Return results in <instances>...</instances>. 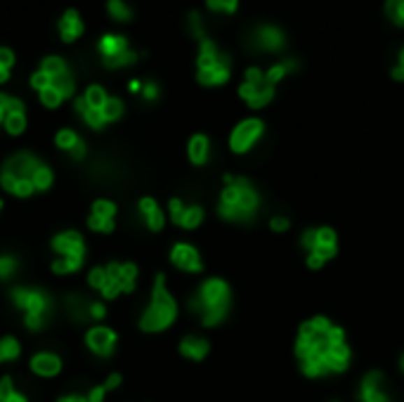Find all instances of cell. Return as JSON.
Here are the masks:
<instances>
[{
  "instance_id": "52",
  "label": "cell",
  "mask_w": 404,
  "mask_h": 402,
  "mask_svg": "<svg viewBox=\"0 0 404 402\" xmlns=\"http://www.w3.org/2000/svg\"><path fill=\"white\" fill-rule=\"evenodd\" d=\"M119 383H121V376H119V374H114V376H109V381L104 383V388H107V391H109V388H116V386H119Z\"/></svg>"
},
{
  "instance_id": "20",
  "label": "cell",
  "mask_w": 404,
  "mask_h": 402,
  "mask_svg": "<svg viewBox=\"0 0 404 402\" xmlns=\"http://www.w3.org/2000/svg\"><path fill=\"white\" fill-rule=\"evenodd\" d=\"M31 369L41 376H55L62 369V362L52 352H41V355H36L34 360H31Z\"/></svg>"
},
{
  "instance_id": "22",
  "label": "cell",
  "mask_w": 404,
  "mask_h": 402,
  "mask_svg": "<svg viewBox=\"0 0 404 402\" xmlns=\"http://www.w3.org/2000/svg\"><path fill=\"white\" fill-rule=\"evenodd\" d=\"M59 31H62V38L66 43H71L73 38H78V36L83 34V22H80V17L76 12H66L59 22Z\"/></svg>"
},
{
  "instance_id": "2",
  "label": "cell",
  "mask_w": 404,
  "mask_h": 402,
  "mask_svg": "<svg viewBox=\"0 0 404 402\" xmlns=\"http://www.w3.org/2000/svg\"><path fill=\"white\" fill-rule=\"evenodd\" d=\"M260 192L253 187L248 178H225V189L220 194L217 211L229 222H248L260 211Z\"/></svg>"
},
{
  "instance_id": "3",
  "label": "cell",
  "mask_w": 404,
  "mask_h": 402,
  "mask_svg": "<svg viewBox=\"0 0 404 402\" xmlns=\"http://www.w3.org/2000/svg\"><path fill=\"white\" fill-rule=\"evenodd\" d=\"M229 303H232V292L225 280H206L199 287V292L192 299V310L199 313L203 326H215L227 317Z\"/></svg>"
},
{
  "instance_id": "58",
  "label": "cell",
  "mask_w": 404,
  "mask_h": 402,
  "mask_svg": "<svg viewBox=\"0 0 404 402\" xmlns=\"http://www.w3.org/2000/svg\"><path fill=\"white\" fill-rule=\"evenodd\" d=\"M400 367H402V372H404V355H402V362H400Z\"/></svg>"
},
{
  "instance_id": "50",
  "label": "cell",
  "mask_w": 404,
  "mask_h": 402,
  "mask_svg": "<svg viewBox=\"0 0 404 402\" xmlns=\"http://www.w3.org/2000/svg\"><path fill=\"white\" fill-rule=\"evenodd\" d=\"M90 317H95V320L104 317V306H102V303H92V306H90Z\"/></svg>"
},
{
  "instance_id": "15",
  "label": "cell",
  "mask_w": 404,
  "mask_h": 402,
  "mask_svg": "<svg viewBox=\"0 0 404 402\" xmlns=\"http://www.w3.org/2000/svg\"><path fill=\"white\" fill-rule=\"evenodd\" d=\"M55 251L62 253V258H76V261H83V237L78 232H64L55 239Z\"/></svg>"
},
{
  "instance_id": "23",
  "label": "cell",
  "mask_w": 404,
  "mask_h": 402,
  "mask_svg": "<svg viewBox=\"0 0 404 402\" xmlns=\"http://www.w3.org/2000/svg\"><path fill=\"white\" fill-rule=\"evenodd\" d=\"M296 69H298V62L296 59H284V62H279V64H275L270 71L265 73V80L270 85H277L279 80L286 76V73H291V71H296Z\"/></svg>"
},
{
  "instance_id": "17",
  "label": "cell",
  "mask_w": 404,
  "mask_h": 402,
  "mask_svg": "<svg viewBox=\"0 0 404 402\" xmlns=\"http://www.w3.org/2000/svg\"><path fill=\"white\" fill-rule=\"evenodd\" d=\"M227 78H229V57H222L213 66H206V69H199V80L203 85H220Z\"/></svg>"
},
{
  "instance_id": "4",
  "label": "cell",
  "mask_w": 404,
  "mask_h": 402,
  "mask_svg": "<svg viewBox=\"0 0 404 402\" xmlns=\"http://www.w3.org/2000/svg\"><path fill=\"white\" fill-rule=\"evenodd\" d=\"M175 317H178V303L168 294L164 275H159L157 287H154L152 294V303H149L147 313L142 315L140 326L145 331H164L175 322Z\"/></svg>"
},
{
  "instance_id": "47",
  "label": "cell",
  "mask_w": 404,
  "mask_h": 402,
  "mask_svg": "<svg viewBox=\"0 0 404 402\" xmlns=\"http://www.w3.org/2000/svg\"><path fill=\"white\" fill-rule=\"evenodd\" d=\"M393 78L404 80V50L400 52V57H397V64L393 66Z\"/></svg>"
},
{
  "instance_id": "5",
  "label": "cell",
  "mask_w": 404,
  "mask_h": 402,
  "mask_svg": "<svg viewBox=\"0 0 404 402\" xmlns=\"http://www.w3.org/2000/svg\"><path fill=\"white\" fill-rule=\"evenodd\" d=\"M303 251L308 253L305 263L310 270H322L338 253V234L331 227H312L301 237Z\"/></svg>"
},
{
  "instance_id": "13",
  "label": "cell",
  "mask_w": 404,
  "mask_h": 402,
  "mask_svg": "<svg viewBox=\"0 0 404 402\" xmlns=\"http://www.w3.org/2000/svg\"><path fill=\"white\" fill-rule=\"evenodd\" d=\"M171 261H173L175 268L185 270V272H201L203 270L201 256H199V251L192 244H175V246H173Z\"/></svg>"
},
{
  "instance_id": "29",
  "label": "cell",
  "mask_w": 404,
  "mask_h": 402,
  "mask_svg": "<svg viewBox=\"0 0 404 402\" xmlns=\"http://www.w3.org/2000/svg\"><path fill=\"white\" fill-rule=\"evenodd\" d=\"M102 111V116H104V121H116L121 116V111H123V104L121 100H116V97H111V100L104 102V107L99 109Z\"/></svg>"
},
{
  "instance_id": "21",
  "label": "cell",
  "mask_w": 404,
  "mask_h": 402,
  "mask_svg": "<svg viewBox=\"0 0 404 402\" xmlns=\"http://www.w3.org/2000/svg\"><path fill=\"white\" fill-rule=\"evenodd\" d=\"M189 161L196 166H203L208 161V154H210V142L206 135H194L189 140Z\"/></svg>"
},
{
  "instance_id": "43",
  "label": "cell",
  "mask_w": 404,
  "mask_h": 402,
  "mask_svg": "<svg viewBox=\"0 0 404 402\" xmlns=\"http://www.w3.org/2000/svg\"><path fill=\"white\" fill-rule=\"evenodd\" d=\"M36 187H34V182L31 180H17L15 185V192L12 194H17V196H29V194H34Z\"/></svg>"
},
{
  "instance_id": "30",
  "label": "cell",
  "mask_w": 404,
  "mask_h": 402,
  "mask_svg": "<svg viewBox=\"0 0 404 402\" xmlns=\"http://www.w3.org/2000/svg\"><path fill=\"white\" fill-rule=\"evenodd\" d=\"M107 100L109 97L104 95V90L97 88V85H92V88H88V92H85V102H88L92 109H102Z\"/></svg>"
},
{
  "instance_id": "10",
  "label": "cell",
  "mask_w": 404,
  "mask_h": 402,
  "mask_svg": "<svg viewBox=\"0 0 404 402\" xmlns=\"http://www.w3.org/2000/svg\"><path fill=\"white\" fill-rule=\"evenodd\" d=\"M359 402H390V393L385 391V374L378 369L364 374L362 383H359Z\"/></svg>"
},
{
  "instance_id": "46",
  "label": "cell",
  "mask_w": 404,
  "mask_h": 402,
  "mask_svg": "<svg viewBox=\"0 0 404 402\" xmlns=\"http://www.w3.org/2000/svg\"><path fill=\"white\" fill-rule=\"evenodd\" d=\"M12 395H15L12 381H10V379H3V381H0V402H8Z\"/></svg>"
},
{
  "instance_id": "48",
  "label": "cell",
  "mask_w": 404,
  "mask_h": 402,
  "mask_svg": "<svg viewBox=\"0 0 404 402\" xmlns=\"http://www.w3.org/2000/svg\"><path fill=\"white\" fill-rule=\"evenodd\" d=\"M104 393H107V388H104V386H97V388H92V391H90V395H88V402H102Z\"/></svg>"
},
{
  "instance_id": "16",
  "label": "cell",
  "mask_w": 404,
  "mask_h": 402,
  "mask_svg": "<svg viewBox=\"0 0 404 402\" xmlns=\"http://www.w3.org/2000/svg\"><path fill=\"white\" fill-rule=\"evenodd\" d=\"M114 343H116V333L107 329V326H95V329L88 331V345L97 355H109V352L114 350Z\"/></svg>"
},
{
  "instance_id": "38",
  "label": "cell",
  "mask_w": 404,
  "mask_h": 402,
  "mask_svg": "<svg viewBox=\"0 0 404 402\" xmlns=\"http://www.w3.org/2000/svg\"><path fill=\"white\" fill-rule=\"evenodd\" d=\"M270 227H272V232L284 234V232L291 230V220L286 218V215H272V218H270Z\"/></svg>"
},
{
  "instance_id": "19",
  "label": "cell",
  "mask_w": 404,
  "mask_h": 402,
  "mask_svg": "<svg viewBox=\"0 0 404 402\" xmlns=\"http://www.w3.org/2000/svg\"><path fill=\"white\" fill-rule=\"evenodd\" d=\"M208 350H210V345L206 338H201V336H187V338H182V343H180V352L196 362H201L203 357L208 355Z\"/></svg>"
},
{
  "instance_id": "55",
  "label": "cell",
  "mask_w": 404,
  "mask_h": 402,
  "mask_svg": "<svg viewBox=\"0 0 404 402\" xmlns=\"http://www.w3.org/2000/svg\"><path fill=\"white\" fill-rule=\"evenodd\" d=\"M8 69H5V66H0V83H3V80H8Z\"/></svg>"
},
{
  "instance_id": "54",
  "label": "cell",
  "mask_w": 404,
  "mask_h": 402,
  "mask_svg": "<svg viewBox=\"0 0 404 402\" xmlns=\"http://www.w3.org/2000/svg\"><path fill=\"white\" fill-rule=\"evenodd\" d=\"M59 402H88V398H78V395H73V398H62Z\"/></svg>"
},
{
  "instance_id": "51",
  "label": "cell",
  "mask_w": 404,
  "mask_h": 402,
  "mask_svg": "<svg viewBox=\"0 0 404 402\" xmlns=\"http://www.w3.org/2000/svg\"><path fill=\"white\" fill-rule=\"evenodd\" d=\"M157 85H154V83H149L147 85V88H145V97H147V100H154V97H157Z\"/></svg>"
},
{
  "instance_id": "26",
  "label": "cell",
  "mask_w": 404,
  "mask_h": 402,
  "mask_svg": "<svg viewBox=\"0 0 404 402\" xmlns=\"http://www.w3.org/2000/svg\"><path fill=\"white\" fill-rule=\"evenodd\" d=\"M31 182H34L36 189H48L50 185H52V173H50L48 166H38V168L34 171V175H31Z\"/></svg>"
},
{
  "instance_id": "33",
  "label": "cell",
  "mask_w": 404,
  "mask_h": 402,
  "mask_svg": "<svg viewBox=\"0 0 404 402\" xmlns=\"http://www.w3.org/2000/svg\"><path fill=\"white\" fill-rule=\"evenodd\" d=\"M43 71H45L50 78H55V76H59V73H64L66 69H64V62L59 57H48L43 62Z\"/></svg>"
},
{
  "instance_id": "39",
  "label": "cell",
  "mask_w": 404,
  "mask_h": 402,
  "mask_svg": "<svg viewBox=\"0 0 404 402\" xmlns=\"http://www.w3.org/2000/svg\"><path fill=\"white\" fill-rule=\"evenodd\" d=\"M208 8L215 10V12H225V15H229V12L237 10V0H208Z\"/></svg>"
},
{
  "instance_id": "45",
  "label": "cell",
  "mask_w": 404,
  "mask_h": 402,
  "mask_svg": "<svg viewBox=\"0 0 404 402\" xmlns=\"http://www.w3.org/2000/svg\"><path fill=\"white\" fill-rule=\"evenodd\" d=\"M189 29H192V36H196V38L203 41V29H201V20H199L196 12H192L189 15Z\"/></svg>"
},
{
  "instance_id": "37",
  "label": "cell",
  "mask_w": 404,
  "mask_h": 402,
  "mask_svg": "<svg viewBox=\"0 0 404 402\" xmlns=\"http://www.w3.org/2000/svg\"><path fill=\"white\" fill-rule=\"evenodd\" d=\"M109 12H111V17H116V20H121V22L130 20V10L121 3V0H109Z\"/></svg>"
},
{
  "instance_id": "53",
  "label": "cell",
  "mask_w": 404,
  "mask_h": 402,
  "mask_svg": "<svg viewBox=\"0 0 404 402\" xmlns=\"http://www.w3.org/2000/svg\"><path fill=\"white\" fill-rule=\"evenodd\" d=\"M83 154H85V145H83V142H78V145H76V147H73V150H71V157L80 159V157H83Z\"/></svg>"
},
{
  "instance_id": "28",
  "label": "cell",
  "mask_w": 404,
  "mask_h": 402,
  "mask_svg": "<svg viewBox=\"0 0 404 402\" xmlns=\"http://www.w3.org/2000/svg\"><path fill=\"white\" fill-rule=\"evenodd\" d=\"M17 355H20V343H17L15 338H3V341H0V362L15 360Z\"/></svg>"
},
{
  "instance_id": "57",
  "label": "cell",
  "mask_w": 404,
  "mask_h": 402,
  "mask_svg": "<svg viewBox=\"0 0 404 402\" xmlns=\"http://www.w3.org/2000/svg\"><path fill=\"white\" fill-rule=\"evenodd\" d=\"M5 116H8V114H5V109H3V107H0V123H3V121H5Z\"/></svg>"
},
{
  "instance_id": "8",
  "label": "cell",
  "mask_w": 404,
  "mask_h": 402,
  "mask_svg": "<svg viewBox=\"0 0 404 402\" xmlns=\"http://www.w3.org/2000/svg\"><path fill=\"white\" fill-rule=\"evenodd\" d=\"M265 133V123L260 119H246L241 121L237 128L229 135V147H232L234 154H246L248 150H253V145L263 138Z\"/></svg>"
},
{
  "instance_id": "25",
  "label": "cell",
  "mask_w": 404,
  "mask_h": 402,
  "mask_svg": "<svg viewBox=\"0 0 404 402\" xmlns=\"http://www.w3.org/2000/svg\"><path fill=\"white\" fill-rule=\"evenodd\" d=\"M385 15L397 27H404V0H388L385 3Z\"/></svg>"
},
{
  "instance_id": "44",
  "label": "cell",
  "mask_w": 404,
  "mask_h": 402,
  "mask_svg": "<svg viewBox=\"0 0 404 402\" xmlns=\"http://www.w3.org/2000/svg\"><path fill=\"white\" fill-rule=\"evenodd\" d=\"M15 270H17V261H15V258H10V256L0 258V277H10Z\"/></svg>"
},
{
  "instance_id": "35",
  "label": "cell",
  "mask_w": 404,
  "mask_h": 402,
  "mask_svg": "<svg viewBox=\"0 0 404 402\" xmlns=\"http://www.w3.org/2000/svg\"><path fill=\"white\" fill-rule=\"evenodd\" d=\"M41 100H43V104L45 107H57V104L62 102V92L57 90V88H45V90H41Z\"/></svg>"
},
{
  "instance_id": "14",
  "label": "cell",
  "mask_w": 404,
  "mask_h": 402,
  "mask_svg": "<svg viewBox=\"0 0 404 402\" xmlns=\"http://www.w3.org/2000/svg\"><path fill=\"white\" fill-rule=\"evenodd\" d=\"M38 161H36L31 154H17V157H12L8 164H5L3 173H8L15 180H31V175H34V171L38 168Z\"/></svg>"
},
{
  "instance_id": "36",
  "label": "cell",
  "mask_w": 404,
  "mask_h": 402,
  "mask_svg": "<svg viewBox=\"0 0 404 402\" xmlns=\"http://www.w3.org/2000/svg\"><path fill=\"white\" fill-rule=\"evenodd\" d=\"M78 138H76V133H73V131H62L59 135H57V145L62 147V150H73V147H76L78 145Z\"/></svg>"
},
{
  "instance_id": "11",
  "label": "cell",
  "mask_w": 404,
  "mask_h": 402,
  "mask_svg": "<svg viewBox=\"0 0 404 402\" xmlns=\"http://www.w3.org/2000/svg\"><path fill=\"white\" fill-rule=\"evenodd\" d=\"M102 55L107 66H121L135 62V55L128 50V41L121 36H104L102 38Z\"/></svg>"
},
{
  "instance_id": "27",
  "label": "cell",
  "mask_w": 404,
  "mask_h": 402,
  "mask_svg": "<svg viewBox=\"0 0 404 402\" xmlns=\"http://www.w3.org/2000/svg\"><path fill=\"white\" fill-rule=\"evenodd\" d=\"M52 88H57L62 92V97H69L73 95V78L69 76V71L59 73V76L52 78Z\"/></svg>"
},
{
  "instance_id": "6",
  "label": "cell",
  "mask_w": 404,
  "mask_h": 402,
  "mask_svg": "<svg viewBox=\"0 0 404 402\" xmlns=\"http://www.w3.org/2000/svg\"><path fill=\"white\" fill-rule=\"evenodd\" d=\"M12 299L20 308L27 310V326L29 329H41L45 324L50 313V299L43 292H29V289H15Z\"/></svg>"
},
{
  "instance_id": "7",
  "label": "cell",
  "mask_w": 404,
  "mask_h": 402,
  "mask_svg": "<svg viewBox=\"0 0 404 402\" xmlns=\"http://www.w3.org/2000/svg\"><path fill=\"white\" fill-rule=\"evenodd\" d=\"M239 95L251 109H260V107H265L272 97H275V85L267 83L265 73L253 66V69L246 71V80L241 83Z\"/></svg>"
},
{
  "instance_id": "24",
  "label": "cell",
  "mask_w": 404,
  "mask_h": 402,
  "mask_svg": "<svg viewBox=\"0 0 404 402\" xmlns=\"http://www.w3.org/2000/svg\"><path fill=\"white\" fill-rule=\"evenodd\" d=\"M76 109H78V114H83V119L88 121V126L92 128H102L104 123V116H102V111L99 109H92L88 102H85V97H80V100L76 102Z\"/></svg>"
},
{
  "instance_id": "1",
  "label": "cell",
  "mask_w": 404,
  "mask_h": 402,
  "mask_svg": "<svg viewBox=\"0 0 404 402\" xmlns=\"http://www.w3.org/2000/svg\"><path fill=\"white\" fill-rule=\"evenodd\" d=\"M296 357L303 374L319 379L326 374H343L350 367L352 352L345 331L324 315H317L298 329Z\"/></svg>"
},
{
  "instance_id": "34",
  "label": "cell",
  "mask_w": 404,
  "mask_h": 402,
  "mask_svg": "<svg viewBox=\"0 0 404 402\" xmlns=\"http://www.w3.org/2000/svg\"><path fill=\"white\" fill-rule=\"evenodd\" d=\"M69 303H71V313L76 315V320L83 322V320L90 317V306L83 299H78V296H76V299H71Z\"/></svg>"
},
{
  "instance_id": "42",
  "label": "cell",
  "mask_w": 404,
  "mask_h": 402,
  "mask_svg": "<svg viewBox=\"0 0 404 402\" xmlns=\"http://www.w3.org/2000/svg\"><path fill=\"white\" fill-rule=\"evenodd\" d=\"M31 85L38 88V90H45V88L52 85V78H50L45 71H38V73H34V78H31Z\"/></svg>"
},
{
  "instance_id": "59",
  "label": "cell",
  "mask_w": 404,
  "mask_h": 402,
  "mask_svg": "<svg viewBox=\"0 0 404 402\" xmlns=\"http://www.w3.org/2000/svg\"><path fill=\"white\" fill-rule=\"evenodd\" d=\"M333 402H338V400H333Z\"/></svg>"
},
{
  "instance_id": "56",
  "label": "cell",
  "mask_w": 404,
  "mask_h": 402,
  "mask_svg": "<svg viewBox=\"0 0 404 402\" xmlns=\"http://www.w3.org/2000/svg\"><path fill=\"white\" fill-rule=\"evenodd\" d=\"M8 402H27V400H24L22 395H17V393H15V395H12V398H10Z\"/></svg>"
},
{
  "instance_id": "18",
  "label": "cell",
  "mask_w": 404,
  "mask_h": 402,
  "mask_svg": "<svg viewBox=\"0 0 404 402\" xmlns=\"http://www.w3.org/2000/svg\"><path fill=\"white\" fill-rule=\"evenodd\" d=\"M140 213H142V218H145L149 230H154V232L164 230L166 215H164V211H161L159 203L154 199H149V196H147V199H142L140 201Z\"/></svg>"
},
{
  "instance_id": "32",
  "label": "cell",
  "mask_w": 404,
  "mask_h": 402,
  "mask_svg": "<svg viewBox=\"0 0 404 402\" xmlns=\"http://www.w3.org/2000/svg\"><path fill=\"white\" fill-rule=\"evenodd\" d=\"M114 213H116V206L111 201H95V206H92V215H97V218H107V220H114Z\"/></svg>"
},
{
  "instance_id": "49",
  "label": "cell",
  "mask_w": 404,
  "mask_h": 402,
  "mask_svg": "<svg viewBox=\"0 0 404 402\" xmlns=\"http://www.w3.org/2000/svg\"><path fill=\"white\" fill-rule=\"evenodd\" d=\"M12 62H15V57H12L10 50H0V66H5V69H10Z\"/></svg>"
},
{
  "instance_id": "31",
  "label": "cell",
  "mask_w": 404,
  "mask_h": 402,
  "mask_svg": "<svg viewBox=\"0 0 404 402\" xmlns=\"http://www.w3.org/2000/svg\"><path fill=\"white\" fill-rule=\"evenodd\" d=\"M24 126H27L24 114H8V116H5V128H8L10 135H20L24 131Z\"/></svg>"
},
{
  "instance_id": "40",
  "label": "cell",
  "mask_w": 404,
  "mask_h": 402,
  "mask_svg": "<svg viewBox=\"0 0 404 402\" xmlns=\"http://www.w3.org/2000/svg\"><path fill=\"white\" fill-rule=\"evenodd\" d=\"M88 225L92 227V230H97V232H111V230H114V220L97 218V215H90Z\"/></svg>"
},
{
  "instance_id": "9",
  "label": "cell",
  "mask_w": 404,
  "mask_h": 402,
  "mask_svg": "<svg viewBox=\"0 0 404 402\" xmlns=\"http://www.w3.org/2000/svg\"><path fill=\"white\" fill-rule=\"evenodd\" d=\"M284 34L277 27H270V24L256 27L248 34V45L256 48L258 52H279L284 48Z\"/></svg>"
},
{
  "instance_id": "41",
  "label": "cell",
  "mask_w": 404,
  "mask_h": 402,
  "mask_svg": "<svg viewBox=\"0 0 404 402\" xmlns=\"http://www.w3.org/2000/svg\"><path fill=\"white\" fill-rule=\"evenodd\" d=\"M88 282H90L95 289H99V292H102V289H104V282H107V268H95V270L90 272Z\"/></svg>"
},
{
  "instance_id": "12",
  "label": "cell",
  "mask_w": 404,
  "mask_h": 402,
  "mask_svg": "<svg viewBox=\"0 0 404 402\" xmlns=\"http://www.w3.org/2000/svg\"><path fill=\"white\" fill-rule=\"evenodd\" d=\"M171 220L185 230H194L203 222V208L201 206H185L180 199L171 201Z\"/></svg>"
}]
</instances>
